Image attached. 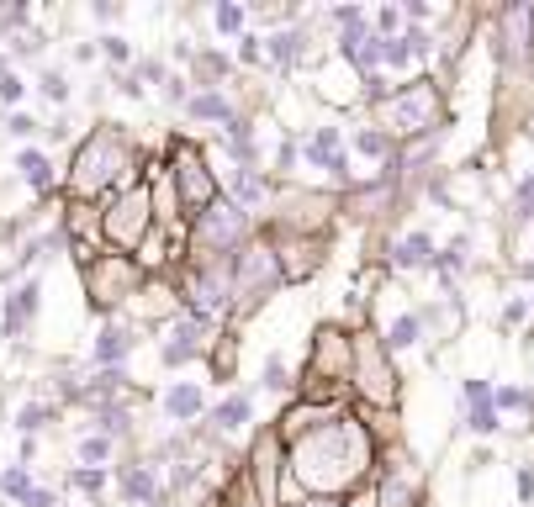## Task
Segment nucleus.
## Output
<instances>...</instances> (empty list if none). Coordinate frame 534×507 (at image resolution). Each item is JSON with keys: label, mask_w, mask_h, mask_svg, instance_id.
<instances>
[{"label": "nucleus", "mask_w": 534, "mask_h": 507, "mask_svg": "<svg viewBox=\"0 0 534 507\" xmlns=\"http://www.w3.org/2000/svg\"><path fill=\"white\" fill-rule=\"evenodd\" d=\"M122 492H127V502H154L159 486H154V476H149V465H133V471H122Z\"/></svg>", "instance_id": "obj_11"}, {"label": "nucleus", "mask_w": 534, "mask_h": 507, "mask_svg": "<svg viewBox=\"0 0 534 507\" xmlns=\"http://www.w3.org/2000/svg\"><path fill=\"white\" fill-rule=\"evenodd\" d=\"M16 169H22V180L32 191H48L53 185V164H48V154H38V148H22V154H16Z\"/></svg>", "instance_id": "obj_6"}, {"label": "nucleus", "mask_w": 534, "mask_h": 507, "mask_svg": "<svg viewBox=\"0 0 534 507\" xmlns=\"http://www.w3.org/2000/svg\"><path fill=\"white\" fill-rule=\"evenodd\" d=\"M43 423H48V407L43 402H27L22 412H16V428H22V434H38Z\"/></svg>", "instance_id": "obj_20"}, {"label": "nucleus", "mask_w": 534, "mask_h": 507, "mask_svg": "<svg viewBox=\"0 0 534 507\" xmlns=\"http://www.w3.org/2000/svg\"><path fill=\"white\" fill-rule=\"evenodd\" d=\"M233 196L238 206H254V201H265V175H254V169H233Z\"/></svg>", "instance_id": "obj_14"}, {"label": "nucleus", "mask_w": 534, "mask_h": 507, "mask_svg": "<svg viewBox=\"0 0 534 507\" xmlns=\"http://www.w3.org/2000/svg\"><path fill=\"white\" fill-rule=\"evenodd\" d=\"M38 90H43V96H48V101H69V80H64V74H59V69H48V74H43V80H38Z\"/></svg>", "instance_id": "obj_21"}, {"label": "nucleus", "mask_w": 534, "mask_h": 507, "mask_svg": "<svg viewBox=\"0 0 534 507\" xmlns=\"http://www.w3.org/2000/svg\"><path fill=\"white\" fill-rule=\"evenodd\" d=\"M392 259H397V270H423V265H439V254H434V238L429 233H408L392 249Z\"/></svg>", "instance_id": "obj_5"}, {"label": "nucleus", "mask_w": 534, "mask_h": 507, "mask_svg": "<svg viewBox=\"0 0 534 507\" xmlns=\"http://www.w3.org/2000/svg\"><path fill=\"white\" fill-rule=\"evenodd\" d=\"M418 328H423V323H418L413 312H408V317H397L392 333H386V344H392V349H413V344H418Z\"/></svg>", "instance_id": "obj_18"}, {"label": "nucleus", "mask_w": 534, "mask_h": 507, "mask_svg": "<svg viewBox=\"0 0 534 507\" xmlns=\"http://www.w3.org/2000/svg\"><path fill=\"white\" fill-rule=\"evenodd\" d=\"M297 48H302V32H281V37H270V59H281V64L297 59Z\"/></svg>", "instance_id": "obj_19"}, {"label": "nucleus", "mask_w": 534, "mask_h": 507, "mask_svg": "<svg viewBox=\"0 0 534 507\" xmlns=\"http://www.w3.org/2000/svg\"><path fill=\"white\" fill-rule=\"evenodd\" d=\"M186 111H191V117H201V122H228V127L238 122V117H233V106H228L223 96H212V90H207V96H191Z\"/></svg>", "instance_id": "obj_10"}, {"label": "nucleus", "mask_w": 534, "mask_h": 507, "mask_svg": "<svg viewBox=\"0 0 534 507\" xmlns=\"http://www.w3.org/2000/svg\"><path fill=\"white\" fill-rule=\"evenodd\" d=\"M355 148H360V154H371V159H381L392 143H386V133H360V138H355Z\"/></svg>", "instance_id": "obj_23"}, {"label": "nucleus", "mask_w": 534, "mask_h": 507, "mask_svg": "<svg viewBox=\"0 0 534 507\" xmlns=\"http://www.w3.org/2000/svg\"><path fill=\"white\" fill-rule=\"evenodd\" d=\"M376 27H381V37H386V32H397V11H392V6H386V11L376 16Z\"/></svg>", "instance_id": "obj_36"}, {"label": "nucleus", "mask_w": 534, "mask_h": 507, "mask_svg": "<svg viewBox=\"0 0 534 507\" xmlns=\"http://www.w3.org/2000/svg\"><path fill=\"white\" fill-rule=\"evenodd\" d=\"M244 228L249 222H244V206L238 201H212L207 212H201V243H223L228 249V243L244 238Z\"/></svg>", "instance_id": "obj_2"}, {"label": "nucleus", "mask_w": 534, "mask_h": 507, "mask_svg": "<svg viewBox=\"0 0 534 507\" xmlns=\"http://www.w3.org/2000/svg\"><path fill=\"white\" fill-rule=\"evenodd\" d=\"M164 412H170V418H196L201 412V386H191V381L170 386L164 391Z\"/></svg>", "instance_id": "obj_8"}, {"label": "nucleus", "mask_w": 534, "mask_h": 507, "mask_svg": "<svg viewBox=\"0 0 534 507\" xmlns=\"http://www.w3.org/2000/svg\"><path fill=\"white\" fill-rule=\"evenodd\" d=\"M519 217H524V222H534V175L519 185Z\"/></svg>", "instance_id": "obj_31"}, {"label": "nucleus", "mask_w": 534, "mask_h": 507, "mask_svg": "<svg viewBox=\"0 0 534 507\" xmlns=\"http://www.w3.org/2000/svg\"><path fill=\"white\" fill-rule=\"evenodd\" d=\"M27 507H53V492H43V486H38V492L27 497Z\"/></svg>", "instance_id": "obj_37"}, {"label": "nucleus", "mask_w": 534, "mask_h": 507, "mask_svg": "<svg viewBox=\"0 0 534 507\" xmlns=\"http://www.w3.org/2000/svg\"><path fill=\"white\" fill-rule=\"evenodd\" d=\"M38 280H27V286H16L11 296H6V333H22L32 317H38Z\"/></svg>", "instance_id": "obj_4"}, {"label": "nucleus", "mask_w": 534, "mask_h": 507, "mask_svg": "<svg viewBox=\"0 0 534 507\" xmlns=\"http://www.w3.org/2000/svg\"><path fill=\"white\" fill-rule=\"evenodd\" d=\"M101 53H106L112 64H127V59H133V48H127L122 37H101Z\"/></svg>", "instance_id": "obj_27"}, {"label": "nucleus", "mask_w": 534, "mask_h": 507, "mask_svg": "<svg viewBox=\"0 0 534 507\" xmlns=\"http://www.w3.org/2000/svg\"><path fill=\"white\" fill-rule=\"evenodd\" d=\"M429 117H434V90H423V85L386 106V122H392L397 133H423V127H429Z\"/></svg>", "instance_id": "obj_3"}, {"label": "nucleus", "mask_w": 534, "mask_h": 507, "mask_svg": "<svg viewBox=\"0 0 534 507\" xmlns=\"http://www.w3.org/2000/svg\"><path fill=\"white\" fill-rule=\"evenodd\" d=\"M106 460H112V439H106V434L80 439V465H85V471H101Z\"/></svg>", "instance_id": "obj_16"}, {"label": "nucleus", "mask_w": 534, "mask_h": 507, "mask_svg": "<svg viewBox=\"0 0 534 507\" xmlns=\"http://www.w3.org/2000/svg\"><path fill=\"white\" fill-rule=\"evenodd\" d=\"M212 16H217V27H223V32H238V27H244V6H217Z\"/></svg>", "instance_id": "obj_25"}, {"label": "nucleus", "mask_w": 534, "mask_h": 507, "mask_svg": "<svg viewBox=\"0 0 534 507\" xmlns=\"http://www.w3.org/2000/svg\"><path fill=\"white\" fill-rule=\"evenodd\" d=\"M249 412H254V402H249V397H228L223 407H217V423H223L228 434H238V428L249 423Z\"/></svg>", "instance_id": "obj_17"}, {"label": "nucleus", "mask_w": 534, "mask_h": 507, "mask_svg": "<svg viewBox=\"0 0 534 507\" xmlns=\"http://www.w3.org/2000/svg\"><path fill=\"white\" fill-rule=\"evenodd\" d=\"M6 74H11V69H6V53H0V80H6Z\"/></svg>", "instance_id": "obj_39"}, {"label": "nucleus", "mask_w": 534, "mask_h": 507, "mask_svg": "<svg viewBox=\"0 0 534 507\" xmlns=\"http://www.w3.org/2000/svg\"><path fill=\"white\" fill-rule=\"evenodd\" d=\"M307 164L339 169V133H334V127H323V133H318V138L307 143Z\"/></svg>", "instance_id": "obj_12"}, {"label": "nucleus", "mask_w": 534, "mask_h": 507, "mask_svg": "<svg viewBox=\"0 0 534 507\" xmlns=\"http://www.w3.org/2000/svg\"><path fill=\"white\" fill-rule=\"evenodd\" d=\"M497 407H529V391H519V386L497 391Z\"/></svg>", "instance_id": "obj_32"}, {"label": "nucleus", "mask_w": 534, "mask_h": 507, "mask_svg": "<svg viewBox=\"0 0 534 507\" xmlns=\"http://www.w3.org/2000/svg\"><path fill=\"white\" fill-rule=\"evenodd\" d=\"M6 127H11L16 138H32V133H38V122H32L27 111H11V117H6Z\"/></svg>", "instance_id": "obj_28"}, {"label": "nucleus", "mask_w": 534, "mask_h": 507, "mask_svg": "<svg viewBox=\"0 0 534 507\" xmlns=\"http://www.w3.org/2000/svg\"><path fill=\"white\" fill-rule=\"evenodd\" d=\"M519 497H534V471H519Z\"/></svg>", "instance_id": "obj_38"}, {"label": "nucleus", "mask_w": 534, "mask_h": 507, "mask_svg": "<svg viewBox=\"0 0 534 507\" xmlns=\"http://www.w3.org/2000/svg\"><path fill=\"white\" fill-rule=\"evenodd\" d=\"M524 317H529V302H513V307H508V312H503V323H508V328H513V323H524Z\"/></svg>", "instance_id": "obj_34"}, {"label": "nucleus", "mask_w": 534, "mask_h": 507, "mask_svg": "<svg viewBox=\"0 0 534 507\" xmlns=\"http://www.w3.org/2000/svg\"><path fill=\"white\" fill-rule=\"evenodd\" d=\"M22 96H27V85L16 80V74H6V80H0V101H6V106H16Z\"/></svg>", "instance_id": "obj_29"}, {"label": "nucleus", "mask_w": 534, "mask_h": 507, "mask_svg": "<svg viewBox=\"0 0 534 507\" xmlns=\"http://www.w3.org/2000/svg\"><path fill=\"white\" fill-rule=\"evenodd\" d=\"M122 212H143V196H133V201H122ZM112 233L127 243V238H133V217H122V222H112Z\"/></svg>", "instance_id": "obj_24"}, {"label": "nucleus", "mask_w": 534, "mask_h": 507, "mask_svg": "<svg viewBox=\"0 0 534 507\" xmlns=\"http://www.w3.org/2000/svg\"><path fill=\"white\" fill-rule=\"evenodd\" d=\"M0 492H6L11 502H22V507H27V497L38 492V486H32L27 465H11V471H0Z\"/></svg>", "instance_id": "obj_15"}, {"label": "nucleus", "mask_w": 534, "mask_h": 507, "mask_svg": "<svg viewBox=\"0 0 534 507\" xmlns=\"http://www.w3.org/2000/svg\"><path fill=\"white\" fill-rule=\"evenodd\" d=\"M133 349V338H127V328H101V338H96V360L101 365H112V360H122V354Z\"/></svg>", "instance_id": "obj_13"}, {"label": "nucleus", "mask_w": 534, "mask_h": 507, "mask_svg": "<svg viewBox=\"0 0 534 507\" xmlns=\"http://www.w3.org/2000/svg\"><path fill=\"white\" fill-rule=\"evenodd\" d=\"M75 486H80V492H101V486H106V471H85V465H80V471H75Z\"/></svg>", "instance_id": "obj_30"}, {"label": "nucleus", "mask_w": 534, "mask_h": 507, "mask_svg": "<svg viewBox=\"0 0 534 507\" xmlns=\"http://www.w3.org/2000/svg\"><path fill=\"white\" fill-rule=\"evenodd\" d=\"M196 338H201V323H196V317H191V323H180L175 338L164 344V365H186L191 354H196Z\"/></svg>", "instance_id": "obj_7"}, {"label": "nucleus", "mask_w": 534, "mask_h": 507, "mask_svg": "<svg viewBox=\"0 0 534 507\" xmlns=\"http://www.w3.org/2000/svg\"><path fill=\"white\" fill-rule=\"evenodd\" d=\"M238 59H244V64H260V43H254V37H244V48H238Z\"/></svg>", "instance_id": "obj_35"}, {"label": "nucleus", "mask_w": 534, "mask_h": 507, "mask_svg": "<svg viewBox=\"0 0 534 507\" xmlns=\"http://www.w3.org/2000/svg\"><path fill=\"white\" fill-rule=\"evenodd\" d=\"M260 286L265 291L275 286V265H270V254H249L244 259V296H249V302L260 296Z\"/></svg>", "instance_id": "obj_9"}, {"label": "nucleus", "mask_w": 534, "mask_h": 507, "mask_svg": "<svg viewBox=\"0 0 534 507\" xmlns=\"http://www.w3.org/2000/svg\"><path fill=\"white\" fill-rule=\"evenodd\" d=\"M265 386H275V391L291 386V381H286V360H281V354H270V360H265Z\"/></svg>", "instance_id": "obj_26"}, {"label": "nucleus", "mask_w": 534, "mask_h": 507, "mask_svg": "<svg viewBox=\"0 0 534 507\" xmlns=\"http://www.w3.org/2000/svg\"><path fill=\"white\" fill-rule=\"evenodd\" d=\"M471 428H476V434H492V428H497V407L492 402H471Z\"/></svg>", "instance_id": "obj_22"}, {"label": "nucleus", "mask_w": 534, "mask_h": 507, "mask_svg": "<svg viewBox=\"0 0 534 507\" xmlns=\"http://www.w3.org/2000/svg\"><path fill=\"white\" fill-rule=\"evenodd\" d=\"M466 402H492V386L487 381H466Z\"/></svg>", "instance_id": "obj_33"}, {"label": "nucleus", "mask_w": 534, "mask_h": 507, "mask_svg": "<svg viewBox=\"0 0 534 507\" xmlns=\"http://www.w3.org/2000/svg\"><path fill=\"white\" fill-rule=\"evenodd\" d=\"M117 164H122V143H117L112 133H101L96 143H85L75 185H80V191H96V185H106V180L117 175Z\"/></svg>", "instance_id": "obj_1"}]
</instances>
